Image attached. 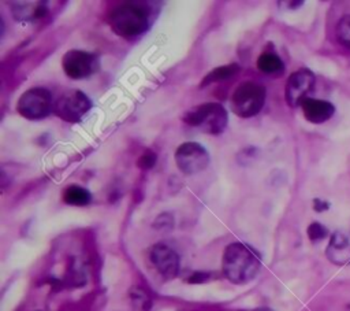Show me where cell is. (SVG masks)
<instances>
[{"instance_id": "cell-1", "label": "cell", "mask_w": 350, "mask_h": 311, "mask_svg": "<svg viewBox=\"0 0 350 311\" xmlns=\"http://www.w3.org/2000/svg\"><path fill=\"white\" fill-rule=\"evenodd\" d=\"M261 266L258 253L246 244L232 242L226 247L221 260L224 277L234 284H246L252 281Z\"/></svg>"}, {"instance_id": "cell-2", "label": "cell", "mask_w": 350, "mask_h": 311, "mask_svg": "<svg viewBox=\"0 0 350 311\" xmlns=\"http://www.w3.org/2000/svg\"><path fill=\"white\" fill-rule=\"evenodd\" d=\"M108 21L116 34L122 37H135L148 30L150 25V11L142 3H124L112 10Z\"/></svg>"}, {"instance_id": "cell-3", "label": "cell", "mask_w": 350, "mask_h": 311, "mask_svg": "<svg viewBox=\"0 0 350 311\" xmlns=\"http://www.w3.org/2000/svg\"><path fill=\"white\" fill-rule=\"evenodd\" d=\"M183 121L209 134H220L228 122L226 108L219 103H204L185 114Z\"/></svg>"}, {"instance_id": "cell-4", "label": "cell", "mask_w": 350, "mask_h": 311, "mask_svg": "<svg viewBox=\"0 0 350 311\" xmlns=\"http://www.w3.org/2000/svg\"><path fill=\"white\" fill-rule=\"evenodd\" d=\"M265 103V88L257 82L246 81L237 86L231 96L232 111L242 118L258 114Z\"/></svg>"}, {"instance_id": "cell-5", "label": "cell", "mask_w": 350, "mask_h": 311, "mask_svg": "<svg viewBox=\"0 0 350 311\" xmlns=\"http://www.w3.org/2000/svg\"><path fill=\"white\" fill-rule=\"evenodd\" d=\"M52 95L45 88H31L26 90L18 100V112L27 119H41L53 110Z\"/></svg>"}, {"instance_id": "cell-6", "label": "cell", "mask_w": 350, "mask_h": 311, "mask_svg": "<svg viewBox=\"0 0 350 311\" xmlns=\"http://www.w3.org/2000/svg\"><path fill=\"white\" fill-rule=\"evenodd\" d=\"M90 107L92 101L82 90L71 89L64 92L56 100L53 112L67 122H78L90 110Z\"/></svg>"}, {"instance_id": "cell-7", "label": "cell", "mask_w": 350, "mask_h": 311, "mask_svg": "<svg viewBox=\"0 0 350 311\" xmlns=\"http://www.w3.org/2000/svg\"><path fill=\"white\" fill-rule=\"evenodd\" d=\"M175 162L182 173L196 174L209 164V153L201 144L189 141L178 147L175 152Z\"/></svg>"}, {"instance_id": "cell-8", "label": "cell", "mask_w": 350, "mask_h": 311, "mask_svg": "<svg viewBox=\"0 0 350 311\" xmlns=\"http://www.w3.org/2000/svg\"><path fill=\"white\" fill-rule=\"evenodd\" d=\"M63 70L72 79H82L92 75L97 67L98 60L93 53L71 49L63 56Z\"/></svg>"}, {"instance_id": "cell-9", "label": "cell", "mask_w": 350, "mask_h": 311, "mask_svg": "<svg viewBox=\"0 0 350 311\" xmlns=\"http://www.w3.org/2000/svg\"><path fill=\"white\" fill-rule=\"evenodd\" d=\"M314 86V74L308 69L294 71L286 84V101L291 107L301 105Z\"/></svg>"}, {"instance_id": "cell-10", "label": "cell", "mask_w": 350, "mask_h": 311, "mask_svg": "<svg viewBox=\"0 0 350 311\" xmlns=\"http://www.w3.org/2000/svg\"><path fill=\"white\" fill-rule=\"evenodd\" d=\"M149 258L154 269L164 278H174L179 271V256L167 244L159 242L150 248Z\"/></svg>"}, {"instance_id": "cell-11", "label": "cell", "mask_w": 350, "mask_h": 311, "mask_svg": "<svg viewBox=\"0 0 350 311\" xmlns=\"http://www.w3.org/2000/svg\"><path fill=\"white\" fill-rule=\"evenodd\" d=\"M301 108L304 111L305 118L312 123H323L328 121L335 112V107L332 103L313 97L305 99L301 103Z\"/></svg>"}, {"instance_id": "cell-12", "label": "cell", "mask_w": 350, "mask_h": 311, "mask_svg": "<svg viewBox=\"0 0 350 311\" xmlns=\"http://www.w3.org/2000/svg\"><path fill=\"white\" fill-rule=\"evenodd\" d=\"M325 253H327V258L338 266L350 263V240H349V237L340 232L334 233L329 238V244L327 247Z\"/></svg>"}, {"instance_id": "cell-13", "label": "cell", "mask_w": 350, "mask_h": 311, "mask_svg": "<svg viewBox=\"0 0 350 311\" xmlns=\"http://www.w3.org/2000/svg\"><path fill=\"white\" fill-rule=\"evenodd\" d=\"M48 7L44 1H18L12 3V14L18 21L40 19L46 15Z\"/></svg>"}, {"instance_id": "cell-14", "label": "cell", "mask_w": 350, "mask_h": 311, "mask_svg": "<svg viewBox=\"0 0 350 311\" xmlns=\"http://www.w3.org/2000/svg\"><path fill=\"white\" fill-rule=\"evenodd\" d=\"M257 69L265 74H279L284 70V64L276 53L264 52L257 59Z\"/></svg>"}, {"instance_id": "cell-15", "label": "cell", "mask_w": 350, "mask_h": 311, "mask_svg": "<svg viewBox=\"0 0 350 311\" xmlns=\"http://www.w3.org/2000/svg\"><path fill=\"white\" fill-rule=\"evenodd\" d=\"M63 200L70 206H86L90 203V192L79 185H71L63 192Z\"/></svg>"}, {"instance_id": "cell-16", "label": "cell", "mask_w": 350, "mask_h": 311, "mask_svg": "<svg viewBox=\"0 0 350 311\" xmlns=\"http://www.w3.org/2000/svg\"><path fill=\"white\" fill-rule=\"evenodd\" d=\"M238 71H239V66L237 63H231V64H227V66L216 67L211 73H208V75L202 79L201 86L212 84V82H219V81H224L227 78H231Z\"/></svg>"}, {"instance_id": "cell-17", "label": "cell", "mask_w": 350, "mask_h": 311, "mask_svg": "<svg viewBox=\"0 0 350 311\" xmlns=\"http://www.w3.org/2000/svg\"><path fill=\"white\" fill-rule=\"evenodd\" d=\"M336 38L347 49H350V15H345L336 25Z\"/></svg>"}, {"instance_id": "cell-18", "label": "cell", "mask_w": 350, "mask_h": 311, "mask_svg": "<svg viewBox=\"0 0 350 311\" xmlns=\"http://www.w3.org/2000/svg\"><path fill=\"white\" fill-rule=\"evenodd\" d=\"M327 233H328L327 229L321 223H319V222H313L308 227V236H309V238L312 241H317V240L324 238L327 236Z\"/></svg>"}, {"instance_id": "cell-19", "label": "cell", "mask_w": 350, "mask_h": 311, "mask_svg": "<svg viewBox=\"0 0 350 311\" xmlns=\"http://www.w3.org/2000/svg\"><path fill=\"white\" fill-rule=\"evenodd\" d=\"M154 163H156V155L152 152H146L138 159V167L141 169H150L152 166H154Z\"/></svg>"}, {"instance_id": "cell-20", "label": "cell", "mask_w": 350, "mask_h": 311, "mask_svg": "<svg viewBox=\"0 0 350 311\" xmlns=\"http://www.w3.org/2000/svg\"><path fill=\"white\" fill-rule=\"evenodd\" d=\"M208 277H209V274H206V273H194L189 278V282H204L208 279Z\"/></svg>"}, {"instance_id": "cell-21", "label": "cell", "mask_w": 350, "mask_h": 311, "mask_svg": "<svg viewBox=\"0 0 350 311\" xmlns=\"http://www.w3.org/2000/svg\"><path fill=\"white\" fill-rule=\"evenodd\" d=\"M313 203H314L313 207H314L316 211H324V210H327V208L329 207L327 201H321V200H319V199H316Z\"/></svg>"}, {"instance_id": "cell-22", "label": "cell", "mask_w": 350, "mask_h": 311, "mask_svg": "<svg viewBox=\"0 0 350 311\" xmlns=\"http://www.w3.org/2000/svg\"><path fill=\"white\" fill-rule=\"evenodd\" d=\"M347 311H350V304H349V307H347Z\"/></svg>"}]
</instances>
